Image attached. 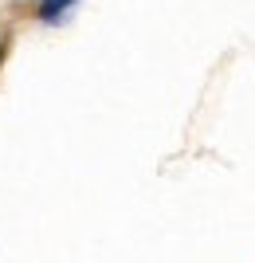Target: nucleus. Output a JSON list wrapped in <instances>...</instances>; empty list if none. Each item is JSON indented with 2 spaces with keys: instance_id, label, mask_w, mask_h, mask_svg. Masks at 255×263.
I'll use <instances>...</instances> for the list:
<instances>
[{
  "instance_id": "f257e3e1",
  "label": "nucleus",
  "mask_w": 255,
  "mask_h": 263,
  "mask_svg": "<svg viewBox=\"0 0 255 263\" xmlns=\"http://www.w3.org/2000/svg\"><path fill=\"white\" fill-rule=\"evenodd\" d=\"M67 4H71V0H44V4H40V16H44V20H55V16L67 12Z\"/></svg>"
}]
</instances>
